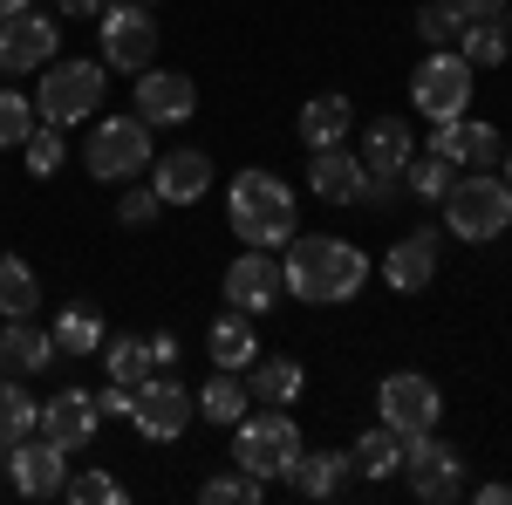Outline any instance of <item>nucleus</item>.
Wrapping results in <instances>:
<instances>
[{"label": "nucleus", "instance_id": "24", "mask_svg": "<svg viewBox=\"0 0 512 505\" xmlns=\"http://www.w3.org/2000/svg\"><path fill=\"white\" fill-rule=\"evenodd\" d=\"M287 485H294L301 499H335V492L349 485V451H301V458L287 465Z\"/></svg>", "mask_w": 512, "mask_h": 505}, {"label": "nucleus", "instance_id": "29", "mask_svg": "<svg viewBox=\"0 0 512 505\" xmlns=\"http://www.w3.org/2000/svg\"><path fill=\"white\" fill-rule=\"evenodd\" d=\"M246 383H239V369H212V383L198 389V417H212V424H239L246 417Z\"/></svg>", "mask_w": 512, "mask_h": 505}, {"label": "nucleus", "instance_id": "49", "mask_svg": "<svg viewBox=\"0 0 512 505\" xmlns=\"http://www.w3.org/2000/svg\"><path fill=\"white\" fill-rule=\"evenodd\" d=\"M137 7H151V0H137Z\"/></svg>", "mask_w": 512, "mask_h": 505}, {"label": "nucleus", "instance_id": "47", "mask_svg": "<svg viewBox=\"0 0 512 505\" xmlns=\"http://www.w3.org/2000/svg\"><path fill=\"white\" fill-rule=\"evenodd\" d=\"M7 458H14V444H0V471H7Z\"/></svg>", "mask_w": 512, "mask_h": 505}, {"label": "nucleus", "instance_id": "31", "mask_svg": "<svg viewBox=\"0 0 512 505\" xmlns=\"http://www.w3.org/2000/svg\"><path fill=\"white\" fill-rule=\"evenodd\" d=\"M349 465H355V471H369V478H390V471H403V437H396L390 424L362 430V444L349 451Z\"/></svg>", "mask_w": 512, "mask_h": 505}, {"label": "nucleus", "instance_id": "16", "mask_svg": "<svg viewBox=\"0 0 512 505\" xmlns=\"http://www.w3.org/2000/svg\"><path fill=\"white\" fill-rule=\"evenodd\" d=\"M192 110H198L192 76H178V69H137V117L144 123H185Z\"/></svg>", "mask_w": 512, "mask_h": 505}, {"label": "nucleus", "instance_id": "17", "mask_svg": "<svg viewBox=\"0 0 512 505\" xmlns=\"http://www.w3.org/2000/svg\"><path fill=\"white\" fill-rule=\"evenodd\" d=\"M205 185H212V157L205 151H164L158 164H151V192H158L164 205H198Z\"/></svg>", "mask_w": 512, "mask_h": 505}, {"label": "nucleus", "instance_id": "21", "mask_svg": "<svg viewBox=\"0 0 512 505\" xmlns=\"http://www.w3.org/2000/svg\"><path fill=\"white\" fill-rule=\"evenodd\" d=\"M362 157H349L342 144H328V151H315V164H308V185H315L321 205H355V192H362Z\"/></svg>", "mask_w": 512, "mask_h": 505}, {"label": "nucleus", "instance_id": "26", "mask_svg": "<svg viewBox=\"0 0 512 505\" xmlns=\"http://www.w3.org/2000/svg\"><path fill=\"white\" fill-rule=\"evenodd\" d=\"M349 123H355L349 96H315V103L301 110V137H308V151H328V144L349 137Z\"/></svg>", "mask_w": 512, "mask_h": 505}, {"label": "nucleus", "instance_id": "6", "mask_svg": "<svg viewBox=\"0 0 512 505\" xmlns=\"http://www.w3.org/2000/svg\"><path fill=\"white\" fill-rule=\"evenodd\" d=\"M103 62H55L48 76H41V96H35V117L55 123V130H69V123H89L103 110Z\"/></svg>", "mask_w": 512, "mask_h": 505}, {"label": "nucleus", "instance_id": "34", "mask_svg": "<svg viewBox=\"0 0 512 505\" xmlns=\"http://www.w3.org/2000/svg\"><path fill=\"white\" fill-rule=\"evenodd\" d=\"M465 28H472V21H465V7H458V0H431V7H417V35L431 41V48H451Z\"/></svg>", "mask_w": 512, "mask_h": 505}, {"label": "nucleus", "instance_id": "38", "mask_svg": "<svg viewBox=\"0 0 512 505\" xmlns=\"http://www.w3.org/2000/svg\"><path fill=\"white\" fill-rule=\"evenodd\" d=\"M28 130H35V103L14 96V89H0V151L7 144H28Z\"/></svg>", "mask_w": 512, "mask_h": 505}, {"label": "nucleus", "instance_id": "14", "mask_svg": "<svg viewBox=\"0 0 512 505\" xmlns=\"http://www.w3.org/2000/svg\"><path fill=\"white\" fill-rule=\"evenodd\" d=\"M7 478H14L21 499H62V485H69V451L48 444V437H21L14 458H7Z\"/></svg>", "mask_w": 512, "mask_h": 505}, {"label": "nucleus", "instance_id": "4", "mask_svg": "<svg viewBox=\"0 0 512 505\" xmlns=\"http://www.w3.org/2000/svg\"><path fill=\"white\" fill-rule=\"evenodd\" d=\"M444 226L451 239H499L512 226V185L485 164L478 178H451L444 192Z\"/></svg>", "mask_w": 512, "mask_h": 505}, {"label": "nucleus", "instance_id": "45", "mask_svg": "<svg viewBox=\"0 0 512 505\" xmlns=\"http://www.w3.org/2000/svg\"><path fill=\"white\" fill-rule=\"evenodd\" d=\"M478 505H512V485H485V492H478Z\"/></svg>", "mask_w": 512, "mask_h": 505}, {"label": "nucleus", "instance_id": "27", "mask_svg": "<svg viewBox=\"0 0 512 505\" xmlns=\"http://www.w3.org/2000/svg\"><path fill=\"white\" fill-rule=\"evenodd\" d=\"M458 55L472 62V69H499L512 55V21L506 14H492V21H472L465 35H458Z\"/></svg>", "mask_w": 512, "mask_h": 505}, {"label": "nucleus", "instance_id": "19", "mask_svg": "<svg viewBox=\"0 0 512 505\" xmlns=\"http://www.w3.org/2000/svg\"><path fill=\"white\" fill-rule=\"evenodd\" d=\"M383 280H390L396 294H424L437 280V233H403L390 246V260H383Z\"/></svg>", "mask_w": 512, "mask_h": 505}, {"label": "nucleus", "instance_id": "48", "mask_svg": "<svg viewBox=\"0 0 512 505\" xmlns=\"http://www.w3.org/2000/svg\"><path fill=\"white\" fill-rule=\"evenodd\" d=\"M499 178H506V185H512V157H506V171H499Z\"/></svg>", "mask_w": 512, "mask_h": 505}, {"label": "nucleus", "instance_id": "13", "mask_svg": "<svg viewBox=\"0 0 512 505\" xmlns=\"http://www.w3.org/2000/svg\"><path fill=\"white\" fill-rule=\"evenodd\" d=\"M280 294H287V273H280V260L267 246H246L233 267H226V301L239 314H267Z\"/></svg>", "mask_w": 512, "mask_h": 505}, {"label": "nucleus", "instance_id": "9", "mask_svg": "<svg viewBox=\"0 0 512 505\" xmlns=\"http://www.w3.org/2000/svg\"><path fill=\"white\" fill-rule=\"evenodd\" d=\"M151 55H158V21H151V7L110 0V7H103V62L123 69V76H137V69H151Z\"/></svg>", "mask_w": 512, "mask_h": 505}, {"label": "nucleus", "instance_id": "46", "mask_svg": "<svg viewBox=\"0 0 512 505\" xmlns=\"http://www.w3.org/2000/svg\"><path fill=\"white\" fill-rule=\"evenodd\" d=\"M21 7H35V0H0V21H7V14H21Z\"/></svg>", "mask_w": 512, "mask_h": 505}, {"label": "nucleus", "instance_id": "5", "mask_svg": "<svg viewBox=\"0 0 512 505\" xmlns=\"http://www.w3.org/2000/svg\"><path fill=\"white\" fill-rule=\"evenodd\" d=\"M89 178L96 185H123V178H137V171H151V123L144 117H103L89 130Z\"/></svg>", "mask_w": 512, "mask_h": 505}, {"label": "nucleus", "instance_id": "36", "mask_svg": "<svg viewBox=\"0 0 512 505\" xmlns=\"http://www.w3.org/2000/svg\"><path fill=\"white\" fill-rule=\"evenodd\" d=\"M260 499H267V485L246 478V471H219V478H205V505H260Z\"/></svg>", "mask_w": 512, "mask_h": 505}, {"label": "nucleus", "instance_id": "43", "mask_svg": "<svg viewBox=\"0 0 512 505\" xmlns=\"http://www.w3.org/2000/svg\"><path fill=\"white\" fill-rule=\"evenodd\" d=\"M465 7V21H492V14H506V0H458Z\"/></svg>", "mask_w": 512, "mask_h": 505}, {"label": "nucleus", "instance_id": "2", "mask_svg": "<svg viewBox=\"0 0 512 505\" xmlns=\"http://www.w3.org/2000/svg\"><path fill=\"white\" fill-rule=\"evenodd\" d=\"M226 219L246 246H287L294 239V192L280 185L274 171H239L233 178V198H226Z\"/></svg>", "mask_w": 512, "mask_h": 505}, {"label": "nucleus", "instance_id": "11", "mask_svg": "<svg viewBox=\"0 0 512 505\" xmlns=\"http://www.w3.org/2000/svg\"><path fill=\"white\" fill-rule=\"evenodd\" d=\"M376 410H383V424H390L396 437H417V430H437V417H444V396H437L431 376L396 369V376H383V389H376Z\"/></svg>", "mask_w": 512, "mask_h": 505}, {"label": "nucleus", "instance_id": "28", "mask_svg": "<svg viewBox=\"0 0 512 505\" xmlns=\"http://www.w3.org/2000/svg\"><path fill=\"white\" fill-rule=\"evenodd\" d=\"M41 308V280L28 260H14V253H0V321H21V314Z\"/></svg>", "mask_w": 512, "mask_h": 505}, {"label": "nucleus", "instance_id": "41", "mask_svg": "<svg viewBox=\"0 0 512 505\" xmlns=\"http://www.w3.org/2000/svg\"><path fill=\"white\" fill-rule=\"evenodd\" d=\"M96 403H103V410H110V417H130V403H137V389L110 383V389H103V396H96Z\"/></svg>", "mask_w": 512, "mask_h": 505}, {"label": "nucleus", "instance_id": "44", "mask_svg": "<svg viewBox=\"0 0 512 505\" xmlns=\"http://www.w3.org/2000/svg\"><path fill=\"white\" fill-rule=\"evenodd\" d=\"M110 0H55V14H69V21H82V14H103Z\"/></svg>", "mask_w": 512, "mask_h": 505}, {"label": "nucleus", "instance_id": "30", "mask_svg": "<svg viewBox=\"0 0 512 505\" xmlns=\"http://www.w3.org/2000/svg\"><path fill=\"white\" fill-rule=\"evenodd\" d=\"M35 430H41V403L14 383V376H0V444H21V437H35Z\"/></svg>", "mask_w": 512, "mask_h": 505}, {"label": "nucleus", "instance_id": "33", "mask_svg": "<svg viewBox=\"0 0 512 505\" xmlns=\"http://www.w3.org/2000/svg\"><path fill=\"white\" fill-rule=\"evenodd\" d=\"M103 355H110V383H123V389H137L151 376V342H137V335H110Z\"/></svg>", "mask_w": 512, "mask_h": 505}, {"label": "nucleus", "instance_id": "22", "mask_svg": "<svg viewBox=\"0 0 512 505\" xmlns=\"http://www.w3.org/2000/svg\"><path fill=\"white\" fill-rule=\"evenodd\" d=\"M410 157H417L410 151V130H403L396 117H376L369 130H362V171H369V178H403Z\"/></svg>", "mask_w": 512, "mask_h": 505}, {"label": "nucleus", "instance_id": "1", "mask_svg": "<svg viewBox=\"0 0 512 505\" xmlns=\"http://www.w3.org/2000/svg\"><path fill=\"white\" fill-rule=\"evenodd\" d=\"M287 294L294 301H355L362 294V280H369V253L349 246V239H294L287 246Z\"/></svg>", "mask_w": 512, "mask_h": 505}, {"label": "nucleus", "instance_id": "12", "mask_svg": "<svg viewBox=\"0 0 512 505\" xmlns=\"http://www.w3.org/2000/svg\"><path fill=\"white\" fill-rule=\"evenodd\" d=\"M55 41H62V21L55 14H35V7L7 14L0 21V69L7 76H28L41 62H55Z\"/></svg>", "mask_w": 512, "mask_h": 505}, {"label": "nucleus", "instance_id": "10", "mask_svg": "<svg viewBox=\"0 0 512 505\" xmlns=\"http://www.w3.org/2000/svg\"><path fill=\"white\" fill-rule=\"evenodd\" d=\"M403 471H410V492L424 505H444L465 492V458L451 451V444H437L431 430H417V437H403Z\"/></svg>", "mask_w": 512, "mask_h": 505}, {"label": "nucleus", "instance_id": "15", "mask_svg": "<svg viewBox=\"0 0 512 505\" xmlns=\"http://www.w3.org/2000/svg\"><path fill=\"white\" fill-rule=\"evenodd\" d=\"M103 424V403L89 396V389H55L48 403H41V437L48 444H62V451H82L89 437Z\"/></svg>", "mask_w": 512, "mask_h": 505}, {"label": "nucleus", "instance_id": "20", "mask_svg": "<svg viewBox=\"0 0 512 505\" xmlns=\"http://www.w3.org/2000/svg\"><path fill=\"white\" fill-rule=\"evenodd\" d=\"M48 362H55V335L48 328H35L28 314L21 321H0V376H35Z\"/></svg>", "mask_w": 512, "mask_h": 505}, {"label": "nucleus", "instance_id": "35", "mask_svg": "<svg viewBox=\"0 0 512 505\" xmlns=\"http://www.w3.org/2000/svg\"><path fill=\"white\" fill-rule=\"evenodd\" d=\"M403 178H410V192H417V198H444V192H451V178H458V164L431 151V157H410Z\"/></svg>", "mask_w": 512, "mask_h": 505}, {"label": "nucleus", "instance_id": "23", "mask_svg": "<svg viewBox=\"0 0 512 505\" xmlns=\"http://www.w3.org/2000/svg\"><path fill=\"white\" fill-rule=\"evenodd\" d=\"M301 383H308V376H301V362H287V355H253V362H246V396L267 403V410L294 403Z\"/></svg>", "mask_w": 512, "mask_h": 505}, {"label": "nucleus", "instance_id": "32", "mask_svg": "<svg viewBox=\"0 0 512 505\" xmlns=\"http://www.w3.org/2000/svg\"><path fill=\"white\" fill-rule=\"evenodd\" d=\"M96 349H103V321H96V308H89V301L62 308V321H55V355H96Z\"/></svg>", "mask_w": 512, "mask_h": 505}, {"label": "nucleus", "instance_id": "3", "mask_svg": "<svg viewBox=\"0 0 512 505\" xmlns=\"http://www.w3.org/2000/svg\"><path fill=\"white\" fill-rule=\"evenodd\" d=\"M294 458H301V430H294L287 410H246L233 424V465L246 471V478L274 485V478H287Z\"/></svg>", "mask_w": 512, "mask_h": 505}, {"label": "nucleus", "instance_id": "40", "mask_svg": "<svg viewBox=\"0 0 512 505\" xmlns=\"http://www.w3.org/2000/svg\"><path fill=\"white\" fill-rule=\"evenodd\" d=\"M158 205H164V198L151 192V185H137V192L117 198V219H123V226H151V219H158Z\"/></svg>", "mask_w": 512, "mask_h": 505}, {"label": "nucleus", "instance_id": "25", "mask_svg": "<svg viewBox=\"0 0 512 505\" xmlns=\"http://www.w3.org/2000/svg\"><path fill=\"white\" fill-rule=\"evenodd\" d=\"M260 355V342H253V314H219L212 321V369H246Z\"/></svg>", "mask_w": 512, "mask_h": 505}, {"label": "nucleus", "instance_id": "42", "mask_svg": "<svg viewBox=\"0 0 512 505\" xmlns=\"http://www.w3.org/2000/svg\"><path fill=\"white\" fill-rule=\"evenodd\" d=\"M178 362V335L164 328V335H151V369H171Z\"/></svg>", "mask_w": 512, "mask_h": 505}, {"label": "nucleus", "instance_id": "37", "mask_svg": "<svg viewBox=\"0 0 512 505\" xmlns=\"http://www.w3.org/2000/svg\"><path fill=\"white\" fill-rule=\"evenodd\" d=\"M21 157H28V171H35V178H55V171H62V130H55V123H41V130H28V144H21Z\"/></svg>", "mask_w": 512, "mask_h": 505}, {"label": "nucleus", "instance_id": "7", "mask_svg": "<svg viewBox=\"0 0 512 505\" xmlns=\"http://www.w3.org/2000/svg\"><path fill=\"white\" fill-rule=\"evenodd\" d=\"M472 82H478V69L458 55V48H431V62L410 76V103L424 110L431 123H444V117H465V103H472Z\"/></svg>", "mask_w": 512, "mask_h": 505}, {"label": "nucleus", "instance_id": "18", "mask_svg": "<svg viewBox=\"0 0 512 505\" xmlns=\"http://www.w3.org/2000/svg\"><path fill=\"white\" fill-rule=\"evenodd\" d=\"M431 151L451 157V164H492L499 157V130L485 117H444L431 130Z\"/></svg>", "mask_w": 512, "mask_h": 505}, {"label": "nucleus", "instance_id": "8", "mask_svg": "<svg viewBox=\"0 0 512 505\" xmlns=\"http://www.w3.org/2000/svg\"><path fill=\"white\" fill-rule=\"evenodd\" d=\"M198 417V396L185 383H171V369H151L144 383H137V403H130V424L144 430L151 444H171V437H185V424Z\"/></svg>", "mask_w": 512, "mask_h": 505}, {"label": "nucleus", "instance_id": "39", "mask_svg": "<svg viewBox=\"0 0 512 505\" xmlns=\"http://www.w3.org/2000/svg\"><path fill=\"white\" fill-rule=\"evenodd\" d=\"M62 499H76V505H117L123 499V485L117 478H110V471H76V478H69V485H62Z\"/></svg>", "mask_w": 512, "mask_h": 505}]
</instances>
